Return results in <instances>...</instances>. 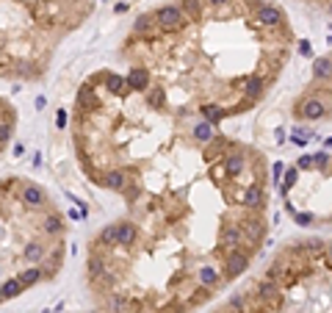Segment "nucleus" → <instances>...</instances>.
I'll return each mask as SVG.
<instances>
[{"label": "nucleus", "instance_id": "f03ea898", "mask_svg": "<svg viewBox=\"0 0 332 313\" xmlns=\"http://www.w3.org/2000/svg\"><path fill=\"white\" fill-rule=\"evenodd\" d=\"M14 125H17V111H14L9 103L0 97V150L11 142V136H14Z\"/></svg>", "mask_w": 332, "mask_h": 313}, {"label": "nucleus", "instance_id": "6ab92c4d", "mask_svg": "<svg viewBox=\"0 0 332 313\" xmlns=\"http://www.w3.org/2000/svg\"><path fill=\"white\" fill-rule=\"evenodd\" d=\"M313 72L318 78H332V59H318L313 64Z\"/></svg>", "mask_w": 332, "mask_h": 313}, {"label": "nucleus", "instance_id": "bb28decb", "mask_svg": "<svg viewBox=\"0 0 332 313\" xmlns=\"http://www.w3.org/2000/svg\"><path fill=\"white\" fill-rule=\"evenodd\" d=\"M313 219V216H310V213H296V222H302V225H307V222Z\"/></svg>", "mask_w": 332, "mask_h": 313}, {"label": "nucleus", "instance_id": "5701e85b", "mask_svg": "<svg viewBox=\"0 0 332 313\" xmlns=\"http://www.w3.org/2000/svg\"><path fill=\"white\" fill-rule=\"evenodd\" d=\"M330 164V155L327 152H318V155H313V167H327Z\"/></svg>", "mask_w": 332, "mask_h": 313}, {"label": "nucleus", "instance_id": "6e6552de", "mask_svg": "<svg viewBox=\"0 0 332 313\" xmlns=\"http://www.w3.org/2000/svg\"><path fill=\"white\" fill-rule=\"evenodd\" d=\"M255 20L260 22V25L274 28V25H280L282 22V11L277 9V6H260V9L255 11Z\"/></svg>", "mask_w": 332, "mask_h": 313}, {"label": "nucleus", "instance_id": "2eb2a0df", "mask_svg": "<svg viewBox=\"0 0 332 313\" xmlns=\"http://www.w3.org/2000/svg\"><path fill=\"white\" fill-rule=\"evenodd\" d=\"M144 100H147V105H150V108H161L163 100H166V92H163V89H158V86H153V89H147V92H144Z\"/></svg>", "mask_w": 332, "mask_h": 313}, {"label": "nucleus", "instance_id": "a878e982", "mask_svg": "<svg viewBox=\"0 0 332 313\" xmlns=\"http://www.w3.org/2000/svg\"><path fill=\"white\" fill-rule=\"evenodd\" d=\"M299 53H302V56H310V42H307V39L299 42Z\"/></svg>", "mask_w": 332, "mask_h": 313}, {"label": "nucleus", "instance_id": "a211bd4d", "mask_svg": "<svg viewBox=\"0 0 332 313\" xmlns=\"http://www.w3.org/2000/svg\"><path fill=\"white\" fill-rule=\"evenodd\" d=\"M257 291H260V296H263V299H280V288H277V283H274V280H263V283L257 286Z\"/></svg>", "mask_w": 332, "mask_h": 313}, {"label": "nucleus", "instance_id": "393cba45", "mask_svg": "<svg viewBox=\"0 0 332 313\" xmlns=\"http://www.w3.org/2000/svg\"><path fill=\"white\" fill-rule=\"evenodd\" d=\"M299 167H302V169H310V167H313V155H302V158H299Z\"/></svg>", "mask_w": 332, "mask_h": 313}, {"label": "nucleus", "instance_id": "423d86ee", "mask_svg": "<svg viewBox=\"0 0 332 313\" xmlns=\"http://www.w3.org/2000/svg\"><path fill=\"white\" fill-rule=\"evenodd\" d=\"M125 83H128V92H141L144 94L150 89V72L144 67H133L130 69V75L125 78Z\"/></svg>", "mask_w": 332, "mask_h": 313}, {"label": "nucleus", "instance_id": "412c9836", "mask_svg": "<svg viewBox=\"0 0 332 313\" xmlns=\"http://www.w3.org/2000/svg\"><path fill=\"white\" fill-rule=\"evenodd\" d=\"M199 280H202V286H213L219 280V271L213 269V266H202L199 269Z\"/></svg>", "mask_w": 332, "mask_h": 313}, {"label": "nucleus", "instance_id": "4468645a", "mask_svg": "<svg viewBox=\"0 0 332 313\" xmlns=\"http://www.w3.org/2000/svg\"><path fill=\"white\" fill-rule=\"evenodd\" d=\"M244 164H247V161H244V155H241V152H230V155L224 158V167H227V172H230L233 178L244 172Z\"/></svg>", "mask_w": 332, "mask_h": 313}, {"label": "nucleus", "instance_id": "aec40b11", "mask_svg": "<svg viewBox=\"0 0 332 313\" xmlns=\"http://www.w3.org/2000/svg\"><path fill=\"white\" fill-rule=\"evenodd\" d=\"M180 11H186L191 20H199V11H202V3L199 0H183V9Z\"/></svg>", "mask_w": 332, "mask_h": 313}, {"label": "nucleus", "instance_id": "f3484780", "mask_svg": "<svg viewBox=\"0 0 332 313\" xmlns=\"http://www.w3.org/2000/svg\"><path fill=\"white\" fill-rule=\"evenodd\" d=\"M153 25H158V22H155V14H141V17L133 22V31H136V34H150Z\"/></svg>", "mask_w": 332, "mask_h": 313}, {"label": "nucleus", "instance_id": "1a4fd4ad", "mask_svg": "<svg viewBox=\"0 0 332 313\" xmlns=\"http://www.w3.org/2000/svg\"><path fill=\"white\" fill-rule=\"evenodd\" d=\"M299 114L305 119H321L324 114H327V105H324L321 100H315V97H307V100H302V105H299Z\"/></svg>", "mask_w": 332, "mask_h": 313}, {"label": "nucleus", "instance_id": "7ed1b4c3", "mask_svg": "<svg viewBox=\"0 0 332 313\" xmlns=\"http://www.w3.org/2000/svg\"><path fill=\"white\" fill-rule=\"evenodd\" d=\"M155 22L163 31H180V28L186 25V14L177 6H161V9L155 11Z\"/></svg>", "mask_w": 332, "mask_h": 313}, {"label": "nucleus", "instance_id": "f8f14e48", "mask_svg": "<svg viewBox=\"0 0 332 313\" xmlns=\"http://www.w3.org/2000/svg\"><path fill=\"white\" fill-rule=\"evenodd\" d=\"M244 94H247V100H260L263 97V78H247V83H244Z\"/></svg>", "mask_w": 332, "mask_h": 313}, {"label": "nucleus", "instance_id": "f257e3e1", "mask_svg": "<svg viewBox=\"0 0 332 313\" xmlns=\"http://www.w3.org/2000/svg\"><path fill=\"white\" fill-rule=\"evenodd\" d=\"M22 178H9L0 183V302H6L3 296V286L9 280H20V274L34 266L28 261V247L34 244V236H25L28 213H34L36 208L25 205L22 200Z\"/></svg>", "mask_w": 332, "mask_h": 313}, {"label": "nucleus", "instance_id": "cd10ccee", "mask_svg": "<svg viewBox=\"0 0 332 313\" xmlns=\"http://www.w3.org/2000/svg\"><path fill=\"white\" fill-rule=\"evenodd\" d=\"M208 3H211V6H227L230 0H208Z\"/></svg>", "mask_w": 332, "mask_h": 313}, {"label": "nucleus", "instance_id": "20e7f679", "mask_svg": "<svg viewBox=\"0 0 332 313\" xmlns=\"http://www.w3.org/2000/svg\"><path fill=\"white\" fill-rule=\"evenodd\" d=\"M117 238H114V247H133L138 241V228L133 222H117Z\"/></svg>", "mask_w": 332, "mask_h": 313}, {"label": "nucleus", "instance_id": "4be33fe9", "mask_svg": "<svg viewBox=\"0 0 332 313\" xmlns=\"http://www.w3.org/2000/svg\"><path fill=\"white\" fill-rule=\"evenodd\" d=\"M202 114H205V122H219V119H224V111H221L219 105H205Z\"/></svg>", "mask_w": 332, "mask_h": 313}, {"label": "nucleus", "instance_id": "9b49d317", "mask_svg": "<svg viewBox=\"0 0 332 313\" xmlns=\"http://www.w3.org/2000/svg\"><path fill=\"white\" fill-rule=\"evenodd\" d=\"M238 244H244V233L238 225H224L221 228V247H233L238 250Z\"/></svg>", "mask_w": 332, "mask_h": 313}, {"label": "nucleus", "instance_id": "39448f33", "mask_svg": "<svg viewBox=\"0 0 332 313\" xmlns=\"http://www.w3.org/2000/svg\"><path fill=\"white\" fill-rule=\"evenodd\" d=\"M238 228H241V233H244V238H247V241H252V244H260V241H263V236H266L263 219H255V216L244 219Z\"/></svg>", "mask_w": 332, "mask_h": 313}, {"label": "nucleus", "instance_id": "0eeeda50", "mask_svg": "<svg viewBox=\"0 0 332 313\" xmlns=\"http://www.w3.org/2000/svg\"><path fill=\"white\" fill-rule=\"evenodd\" d=\"M227 277H238V274H244V269L249 266V255L241 252V250H233L230 255H227Z\"/></svg>", "mask_w": 332, "mask_h": 313}, {"label": "nucleus", "instance_id": "dca6fc26", "mask_svg": "<svg viewBox=\"0 0 332 313\" xmlns=\"http://www.w3.org/2000/svg\"><path fill=\"white\" fill-rule=\"evenodd\" d=\"M114 238H117V228H114V225H105V228L100 230L97 241H94V247H114Z\"/></svg>", "mask_w": 332, "mask_h": 313}, {"label": "nucleus", "instance_id": "9d476101", "mask_svg": "<svg viewBox=\"0 0 332 313\" xmlns=\"http://www.w3.org/2000/svg\"><path fill=\"white\" fill-rule=\"evenodd\" d=\"M241 203L247 205V208H255V211H260L266 205V194H263V188L260 186H249L244 194H241Z\"/></svg>", "mask_w": 332, "mask_h": 313}, {"label": "nucleus", "instance_id": "b1692460", "mask_svg": "<svg viewBox=\"0 0 332 313\" xmlns=\"http://www.w3.org/2000/svg\"><path fill=\"white\" fill-rule=\"evenodd\" d=\"M296 183V169H288V175H285V188H291Z\"/></svg>", "mask_w": 332, "mask_h": 313}, {"label": "nucleus", "instance_id": "c85d7f7f", "mask_svg": "<svg viewBox=\"0 0 332 313\" xmlns=\"http://www.w3.org/2000/svg\"><path fill=\"white\" fill-rule=\"evenodd\" d=\"M327 261H330V266H332V244L327 247Z\"/></svg>", "mask_w": 332, "mask_h": 313}, {"label": "nucleus", "instance_id": "ddd939ff", "mask_svg": "<svg viewBox=\"0 0 332 313\" xmlns=\"http://www.w3.org/2000/svg\"><path fill=\"white\" fill-rule=\"evenodd\" d=\"M194 136H196L202 144H211L213 139H216V130H213L211 122H196V125H194Z\"/></svg>", "mask_w": 332, "mask_h": 313}]
</instances>
